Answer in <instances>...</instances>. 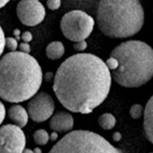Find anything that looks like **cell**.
Wrapping results in <instances>:
<instances>
[{
    "mask_svg": "<svg viewBox=\"0 0 153 153\" xmlns=\"http://www.w3.org/2000/svg\"><path fill=\"white\" fill-rule=\"evenodd\" d=\"M112 74L106 62L90 53L69 56L57 68L53 91L69 111L90 114L108 98Z\"/></svg>",
    "mask_w": 153,
    "mask_h": 153,
    "instance_id": "6da1fadb",
    "label": "cell"
},
{
    "mask_svg": "<svg viewBox=\"0 0 153 153\" xmlns=\"http://www.w3.org/2000/svg\"><path fill=\"white\" fill-rule=\"evenodd\" d=\"M43 74L38 61L30 54L8 52L0 60V96L10 103L32 99L41 86Z\"/></svg>",
    "mask_w": 153,
    "mask_h": 153,
    "instance_id": "7a4b0ae2",
    "label": "cell"
},
{
    "mask_svg": "<svg viewBox=\"0 0 153 153\" xmlns=\"http://www.w3.org/2000/svg\"><path fill=\"white\" fill-rule=\"evenodd\" d=\"M110 56L117 62L111 72L117 84L125 88H139L153 77V48L142 40H127L117 46Z\"/></svg>",
    "mask_w": 153,
    "mask_h": 153,
    "instance_id": "3957f363",
    "label": "cell"
},
{
    "mask_svg": "<svg viewBox=\"0 0 153 153\" xmlns=\"http://www.w3.org/2000/svg\"><path fill=\"white\" fill-rule=\"evenodd\" d=\"M144 9L137 0L98 2L96 22L100 30L112 39H126L137 34L144 24Z\"/></svg>",
    "mask_w": 153,
    "mask_h": 153,
    "instance_id": "277c9868",
    "label": "cell"
},
{
    "mask_svg": "<svg viewBox=\"0 0 153 153\" xmlns=\"http://www.w3.org/2000/svg\"><path fill=\"white\" fill-rule=\"evenodd\" d=\"M48 153H123L103 136L88 130H75L66 134Z\"/></svg>",
    "mask_w": 153,
    "mask_h": 153,
    "instance_id": "5b68a950",
    "label": "cell"
},
{
    "mask_svg": "<svg viewBox=\"0 0 153 153\" xmlns=\"http://www.w3.org/2000/svg\"><path fill=\"white\" fill-rule=\"evenodd\" d=\"M94 19L82 10H73L66 13L61 19L60 28L64 36L71 41L86 40L93 30Z\"/></svg>",
    "mask_w": 153,
    "mask_h": 153,
    "instance_id": "8992f818",
    "label": "cell"
},
{
    "mask_svg": "<svg viewBox=\"0 0 153 153\" xmlns=\"http://www.w3.org/2000/svg\"><path fill=\"white\" fill-rule=\"evenodd\" d=\"M0 153H22L26 138L22 128L15 125H4L0 129Z\"/></svg>",
    "mask_w": 153,
    "mask_h": 153,
    "instance_id": "52a82bcc",
    "label": "cell"
},
{
    "mask_svg": "<svg viewBox=\"0 0 153 153\" xmlns=\"http://www.w3.org/2000/svg\"><path fill=\"white\" fill-rule=\"evenodd\" d=\"M55 103L52 97L47 92L37 93L30 100L27 105V111L30 118L36 123L45 122L53 117Z\"/></svg>",
    "mask_w": 153,
    "mask_h": 153,
    "instance_id": "ba28073f",
    "label": "cell"
},
{
    "mask_svg": "<svg viewBox=\"0 0 153 153\" xmlns=\"http://www.w3.org/2000/svg\"><path fill=\"white\" fill-rule=\"evenodd\" d=\"M16 13L23 25L32 27L43 22L46 10L44 5L38 0H24L17 4Z\"/></svg>",
    "mask_w": 153,
    "mask_h": 153,
    "instance_id": "9c48e42d",
    "label": "cell"
},
{
    "mask_svg": "<svg viewBox=\"0 0 153 153\" xmlns=\"http://www.w3.org/2000/svg\"><path fill=\"white\" fill-rule=\"evenodd\" d=\"M74 120L73 116L65 111L56 112L49 121V127L53 132L70 133L74 128Z\"/></svg>",
    "mask_w": 153,
    "mask_h": 153,
    "instance_id": "30bf717a",
    "label": "cell"
},
{
    "mask_svg": "<svg viewBox=\"0 0 153 153\" xmlns=\"http://www.w3.org/2000/svg\"><path fill=\"white\" fill-rule=\"evenodd\" d=\"M7 115H8L9 119L16 126L20 128L26 126V125L28 124L29 117H30L28 111L18 104H14L12 107H10L7 111Z\"/></svg>",
    "mask_w": 153,
    "mask_h": 153,
    "instance_id": "8fae6325",
    "label": "cell"
},
{
    "mask_svg": "<svg viewBox=\"0 0 153 153\" xmlns=\"http://www.w3.org/2000/svg\"><path fill=\"white\" fill-rule=\"evenodd\" d=\"M143 131L147 140L153 144V95L144 108Z\"/></svg>",
    "mask_w": 153,
    "mask_h": 153,
    "instance_id": "7c38bea8",
    "label": "cell"
},
{
    "mask_svg": "<svg viewBox=\"0 0 153 153\" xmlns=\"http://www.w3.org/2000/svg\"><path fill=\"white\" fill-rule=\"evenodd\" d=\"M65 48L61 41H52L46 48V55L51 60L60 59L65 54Z\"/></svg>",
    "mask_w": 153,
    "mask_h": 153,
    "instance_id": "4fadbf2b",
    "label": "cell"
},
{
    "mask_svg": "<svg viewBox=\"0 0 153 153\" xmlns=\"http://www.w3.org/2000/svg\"><path fill=\"white\" fill-rule=\"evenodd\" d=\"M98 123L102 129L111 130L116 126L117 119H116L115 116H113L111 113H104L99 117Z\"/></svg>",
    "mask_w": 153,
    "mask_h": 153,
    "instance_id": "5bb4252c",
    "label": "cell"
},
{
    "mask_svg": "<svg viewBox=\"0 0 153 153\" xmlns=\"http://www.w3.org/2000/svg\"><path fill=\"white\" fill-rule=\"evenodd\" d=\"M33 140L38 145H46L50 140V135L46 130L39 129L33 134Z\"/></svg>",
    "mask_w": 153,
    "mask_h": 153,
    "instance_id": "9a60e30c",
    "label": "cell"
},
{
    "mask_svg": "<svg viewBox=\"0 0 153 153\" xmlns=\"http://www.w3.org/2000/svg\"><path fill=\"white\" fill-rule=\"evenodd\" d=\"M144 115V108L141 104H134L130 108V116L134 119H139Z\"/></svg>",
    "mask_w": 153,
    "mask_h": 153,
    "instance_id": "2e32d148",
    "label": "cell"
},
{
    "mask_svg": "<svg viewBox=\"0 0 153 153\" xmlns=\"http://www.w3.org/2000/svg\"><path fill=\"white\" fill-rule=\"evenodd\" d=\"M6 48L10 50V52H15L19 48L18 41L15 38H6Z\"/></svg>",
    "mask_w": 153,
    "mask_h": 153,
    "instance_id": "e0dca14e",
    "label": "cell"
},
{
    "mask_svg": "<svg viewBox=\"0 0 153 153\" xmlns=\"http://www.w3.org/2000/svg\"><path fill=\"white\" fill-rule=\"evenodd\" d=\"M47 6L52 11L57 10L61 6V1L60 0H48L47 2Z\"/></svg>",
    "mask_w": 153,
    "mask_h": 153,
    "instance_id": "ac0fdd59",
    "label": "cell"
},
{
    "mask_svg": "<svg viewBox=\"0 0 153 153\" xmlns=\"http://www.w3.org/2000/svg\"><path fill=\"white\" fill-rule=\"evenodd\" d=\"M88 47V44L86 42V40H82V41H79V42H75L74 43V48L76 51L82 52L83 50H85Z\"/></svg>",
    "mask_w": 153,
    "mask_h": 153,
    "instance_id": "d6986e66",
    "label": "cell"
},
{
    "mask_svg": "<svg viewBox=\"0 0 153 153\" xmlns=\"http://www.w3.org/2000/svg\"><path fill=\"white\" fill-rule=\"evenodd\" d=\"M18 48H19L20 52L24 53V54H30V46L29 45V43H25V42L20 43Z\"/></svg>",
    "mask_w": 153,
    "mask_h": 153,
    "instance_id": "ffe728a7",
    "label": "cell"
},
{
    "mask_svg": "<svg viewBox=\"0 0 153 153\" xmlns=\"http://www.w3.org/2000/svg\"><path fill=\"white\" fill-rule=\"evenodd\" d=\"M1 30V50H0V54H3V52L4 51V48L6 47V38L4 36V32L3 28H0Z\"/></svg>",
    "mask_w": 153,
    "mask_h": 153,
    "instance_id": "44dd1931",
    "label": "cell"
},
{
    "mask_svg": "<svg viewBox=\"0 0 153 153\" xmlns=\"http://www.w3.org/2000/svg\"><path fill=\"white\" fill-rule=\"evenodd\" d=\"M21 39H22V42L29 43L30 41L32 40V34H31L30 31H24V32L22 34Z\"/></svg>",
    "mask_w": 153,
    "mask_h": 153,
    "instance_id": "7402d4cb",
    "label": "cell"
},
{
    "mask_svg": "<svg viewBox=\"0 0 153 153\" xmlns=\"http://www.w3.org/2000/svg\"><path fill=\"white\" fill-rule=\"evenodd\" d=\"M44 80L47 82H54L55 80V75L53 74V73L51 72H47L44 75Z\"/></svg>",
    "mask_w": 153,
    "mask_h": 153,
    "instance_id": "603a6c76",
    "label": "cell"
},
{
    "mask_svg": "<svg viewBox=\"0 0 153 153\" xmlns=\"http://www.w3.org/2000/svg\"><path fill=\"white\" fill-rule=\"evenodd\" d=\"M1 124L4 122V117H5V108H4V103H1Z\"/></svg>",
    "mask_w": 153,
    "mask_h": 153,
    "instance_id": "cb8c5ba5",
    "label": "cell"
},
{
    "mask_svg": "<svg viewBox=\"0 0 153 153\" xmlns=\"http://www.w3.org/2000/svg\"><path fill=\"white\" fill-rule=\"evenodd\" d=\"M112 138H113V141L114 142H120L121 139H122V134L119 132H116V133L113 134Z\"/></svg>",
    "mask_w": 153,
    "mask_h": 153,
    "instance_id": "d4e9b609",
    "label": "cell"
},
{
    "mask_svg": "<svg viewBox=\"0 0 153 153\" xmlns=\"http://www.w3.org/2000/svg\"><path fill=\"white\" fill-rule=\"evenodd\" d=\"M57 138H58V133H56V132H53V133L50 134V140H51V141L55 142V141H56V140H57Z\"/></svg>",
    "mask_w": 153,
    "mask_h": 153,
    "instance_id": "484cf974",
    "label": "cell"
},
{
    "mask_svg": "<svg viewBox=\"0 0 153 153\" xmlns=\"http://www.w3.org/2000/svg\"><path fill=\"white\" fill-rule=\"evenodd\" d=\"M13 35L15 36V39L18 40V39H20V36H21V31H20V30L15 29V30H13Z\"/></svg>",
    "mask_w": 153,
    "mask_h": 153,
    "instance_id": "4316f807",
    "label": "cell"
},
{
    "mask_svg": "<svg viewBox=\"0 0 153 153\" xmlns=\"http://www.w3.org/2000/svg\"><path fill=\"white\" fill-rule=\"evenodd\" d=\"M8 0H6V1H3V0H0V7L1 8H3L4 6V4H8Z\"/></svg>",
    "mask_w": 153,
    "mask_h": 153,
    "instance_id": "83f0119b",
    "label": "cell"
},
{
    "mask_svg": "<svg viewBox=\"0 0 153 153\" xmlns=\"http://www.w3.org/2000/svg\"><path fill=\"white\" fill-rule=\"evenodd\" d=\"M33 152H34V153H42V151L39 148H35L33 150Z\"/></svg>",
    "mask_w": 153,
    "mask_h": 153,
    "instance_id": "f1b7e54d",
    "label": "cell"
},
{
    "mask_svg": "<svg viewBox=\"0 0 153 153\" xmlns=\"http://www.w3.org/2000/svg\"><path fill=\"white\" fill-rule=\"evenodd\" d=\"M22 153H34L33 151H31V150H30V149H25L24 150V152Z\"/></svg>",
    "mask_w": 153,
    "mask_h": 153,
    "instance_id": "f546056e",
    "label": "cell"
},
{
    "mask_svg": "<svg viewBox=\"0 0 153 153\" xmlns=\"http://www.w3.org/2000/svg\"><path fill=\"white\" fill-rule=\"evenodd\" d=\"M151 153H153V152H151Z\"/></svg>",
    "mask_w": 153,
    "mask_h": 153,
    "instance_id": "4dcf8cb0",
    "label": "cell"
}]
</instances>
